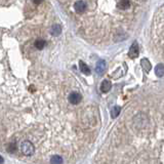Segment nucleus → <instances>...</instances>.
Listing matches in <instances>:
<instances>
[{"mask_svg": "<svg viewBox=\"0 0 164 164\" xmlns=\"http://www.w3.org/2000/svg\"><path fill=\"white\" fill-rule=\"evenodd\" d=\"M21 151L26 156H32L35 152V147L30 141H24L21 144Z\"/></svg>", "mask_w": 164, "mask_h": 164, "instance_id": "1", "label": "nucleus"}, {"mask_svg": "<svg viewBox=\"0 0 164 164\" xmlns=\"http://www.w3.org/2000/svg\"><path fill=\"white\" fill-rule=\"evenodd\" d=\"M82 100V95L79 93V92H71L69 95V102L72 104V105H78V104L81 102Z\"/></svg>", "mask_w": 164, "mask_h": 164, "instance_id": "2", "label": "nucleus"}, {"mask_svg": "<svg viewBox=\"0 0 164 164\" xmlns=\"http://www.w3.org/2000/svg\"><path fill=\"white\" fill-rule=\"evenodd\" d=\"M74 8H75V11L78 13H84L86 10V8H87V5L83 0H78V1L75 2V4H74Z\"/></svg>", "mask_w": 164, "mask_h": 164, "instance_id": "3", "label": "nucleus"}, {"mask_svg": "<svg viewBox=\"0 0 164 164\" xmlns=\"http://www.w3.org/2000/svg\"><path fill=\"white\" fill-rule=\"evenodd\" d=\"M139 55V45L136 42H133L132 45L130 46L129 50H128V56L130 59H135Z\"/></svg>", "mask_w": 164, "mask_h": 164, "instance_id": "4", "label": "nucleus"}, {"mask_svg": "<svg viewBox=\"0 0 164 164\" xmlns=\"http://www.w3.org/2000/svg\"><path fill=\"white\" fill-rule=\"evenodd\" d=\"M106 69V62L104 59H100L97 63V66H95V72H97L98 75H102L105 72Z\"/></svg>", "mask_w": 164, "mask_h": 164, "instance_id": "5", "label": "nucleus"}, {"mask_svg": "<svg viewBox=\"0 0 164 164\" xmlns=\"http://www.w3.org/2000/svg\"><path fill=\"white\" fill-rule=\"evenodd\" d=\"M111 87H112L111 82H110L109 80H104L102 82V84H101V91L104 92V93H106V92L110 91Z\"/></svg>", "mask_w": 164, "mask_h": 164, "instance_id": "6", "label": "nucleus"}, {"mask_svg": "<svg viewBox=\"0 0 164 164\" xmlns=\"http://www.w3.org/2000/svg\"><path fill=\"white\" fill-rule=\"evenodd\" d=\"M79 68H80V71L85 74V75H90V69L88 68V66L85 64L84 62L82 61H79Z\"/></svg>", "mask_w": 164, "mask_h": 164, "instance_id": "7", "label": "nucleus"}, {"mask_svg": "<svg viewBox=\"0 0 164 164\" xmlns=\"http://www.w3.org/2000/svg\"><path fill=\"white\" fill-rule=\"evenodd\" d=\"M141 65H142L143 69H144L146 72H150L151 71L152 66H151V63L149 62L148 59H143L141 61Z\"/></svg>", "mask_w": 164, "mask_h": 164, "instance_id": "8", "label": "nucleus"}, {"mask_svg": "<svg viewBox=\"0 0 164 164\" xmlns=\"http://www.w3.org/2000/svg\"><path fill=\"white\" fill-rule=\"evenodd\" d=\"M155 74H156L158 77L164 76V65L162 64L157 65L156 68H155Z\"/></svg>", "mask_w": 164, "mask_h": 164, "instance_id": "9", "label": "nucleus"}, {"mask_svg": "<svg viewBox=\"0 0 164 164\" xmlns=\"http://www.w3.org/2000/svg\"><path fill=\"white\" fill-rule=\"evenodd\" d=\"M61 32H62V28L59 25H53L51 27V30H50V33H51V35H53V36H59L61 34Z\"/></svg>", "mask_w": 164, "mask_h": 164, "instance_id": "10", "label": "nucleus"}, {"mask_svg": "<svg viewBox=\"0 0 164 164\" xmlns=\"http://www.w3.org/2000/svg\"><path fill=\"white\" fill-rule=\"evenodd\" d=\"M118 6L119 8H121V10H127V8L130 6L129 0H120L118 3Z\"/></svg>", "mask_w": 164, "mask_h": 164, "instance_id": "11", "label": "nucleus"}, {"mask_svg": "<svg viewBox=\"0 0 164 164\" xmlns=\"http://www.w3.org/2000/svg\"><path fill=\"white\" fill-rule=\"evenodd\" d=\"M50 164H63V158L59 155H55L50 159Z\"/></svg>", "mask_w": 164, "mask_h": 164, "instance_id": "12", "label": "nucleus"}, {"mask_svg": "<svg viewBox=\"0 0 164 164\" xmlns=\"http://www.w3.org/2000/svg\"><path fill=\"white\" fill-rule=\"evenodd\" d=\"M44 46H45V40H43V39H38L35 41V47H36L37 49H43L44 48Z\"/></svg>", "mask_w": 164, "mask_h": 164, "instance_id": "13", "label": "nucleus"}, {"mask_svg": "<svg viewBox=\"0 0 164 164\" xmlns=\"http://www.w3.org/2000/svg\"><path fill=\"white\" fill-rule=\"evenodd\" d=\"M120 111H121V108H120V107H118V106L114 107V108L111 110V116H112L113 118L118 117V115L120 114Z\"/></svg>", "mask_w": 164, "mask_h": 164, "instance_id": "14", "label": "nucleus"}, {"mask_svg": "<svg viewBox=\"0 0 164 164\" xmlns=\"http://www.w3.org/2000/svg\"><path fill=\"white\" fill-rule=\"evenodd\" d=\"M16 150H17L16 143H11V144L8 146V148H7V151H8V152H14Z\"/></svg>", "mask_w": 164, "mask_h": 164, "instance_id": "15", "label": "nucleus"}, {"mask_svg": "<svg viewBox=\"0 0 164 164\" xmlns=\"http://www.w3.org/2000/svg\"><path fill=\"white\" fill-rule=\"evenodd\" d=\"M42 1H43V0H33V2H34L35 4H40Z\"/></svg>", "mask_w": 164, "mask_h": 164, "instance_id": "16", "label": "nucleus"}, {"mask_svg": "<svg viewBox=\"0 0 164 164\" xmlns=\"http://www.w3.org/2000/svg\"><path fill=\"white\" fill-rule=\"evenodd\" d=\"M2 162H3V158H2L1 156H0V164H1Z\"/></svg>", "mask_w": 164, "mask_h": 164, "instance_id": "17", "label": "nucleus"}]
</instances>
